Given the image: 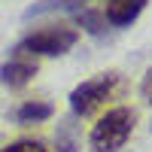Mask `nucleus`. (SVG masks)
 Segmentation results:
<instances>
[{"label":"nucleus","mask_w":152,"mask_h":152,"mask_svg":"<svg viewBox=\"0 0 152 152\" xmlns=\"http://www.w3.org/2000/svg\"><path fill=\"white\" fill-rule=\"evenodd\" d=\"M143 9H146V0H107L104 18L113 28H128Z\"/></svg>","instance_id":"nucleus-5"},{"label":"nucleus","mask_w":152,"mask_h":152,"mask_svg":"<svg viewBox=\"0 0 152 152\" xmlns=\"http://www.w3.org/2000/svg\"><path fill=\"white\" fill-rule=\"evenodd\" d=\"M79 24H82L85 31H91V34H104L107 18L97 15V12H91V9H82V12H79Z\"/></svg>","instance_id":"nucleus-8"},{"label":"nucleus","mask_w":152,"mask_h":152,"mask_svg":"<svg viewBox=\"0 0 152 152\" xmlns=\"http://www.w3.org/2000/svg\"><path fill=\"white\" fill-rule=\"evenodd\" d=\"M34 76H37V61L31 55H21V52H12V58L0 67V82L9 85V88L28 85Z\"/></svg>","instance_id":"nucleus-4"},{"label":"nucleus","mask_w":152,"mask_h":152,"mask_svg":"<svg viewBox=\"0 0 152 152\" xmlns=\"http://www.w3.org/2000/svg\"><path fill=\"white\" fill-rule=\"evenodd\" d=\"M140 94H143V100H146V104H152V70H146V76H143Z\"/></svg>","instance_id":"nucleus-10"},{"label":"nucleus","mask_w":152,"mask_h":152,"mask_svg":"<svg viewBox=\"0 0 152 152\" xmlns=\"http://www.w3.org/2000/svg\"><path fill=\"white\" fill-rule=\"evenodd\" d=\"M76 40H79V34H76L73 28H67V24H49V28H43V31L28 34L12 52H21V55H31V58H40V55L55 58V55L70 52V49L76 46Z\"/></svg>","instance_id":"nucleus-2"},{"label":"nucleus","mask_w":152,"mask_h":152,"mask_svg":"<svg viewBox=\"0 0 152 152\" xmlns=\"http://www.w3.org/2000/svg\"><path fill=\"white\" fill-rule=\"evenodd\" d=\"M0 152H49L43 143H37V140H18V143H12L6 149H0Z\"/></svg>","instance_id":"nucleus-9"},{"label":"nucleus","mask_w":152,"mask_h":152,"mask_svg":"<svg viewBox=\"0 0 152 152\" xmlns=\"http://www.w3.org/2000/svg\"><path fill=\"white\" fill-rule=\"evenodd\" d=\"M82 3H88V0H46V3L28 9V18L31 15H40V12H52V9H76V6H82Z\"/></svg>","instance_id":"nucleus-7"},{"label":"nucleus","mask_w":152,"mask_h":152,"mask_svg":"<svg viewBox=\"0 0 152 152\" xmlns=\"http://www.w3.org/2000/svg\"><path fill=\"white\" fill-rule=\"evenodd\" d=\"M134 119H137L134 110H128V107L110 110L91 128V137H88L91 152H119L125 143H128L131 131H134Z\"/></svg>","instance_id":"nucleus-1"},{"label":"nucleus","mask_w":152,"mask_h":152,"mask_svg":"<svg viewBox=\"0 0 152 152\" xmlns=\"http://www.w3.org/2000/svg\"><path fill=\"white\" fill-rule=\"evenodd\" d=\"M52 116V104H46V100H28L24 107H18V122L31 125V122H46Z\"/></svg>","instance_id":"nucleus-6"},{"label":"nucleus","mask_w":152,"mask_h":152,"mask_svg":"<svg viewBox=\"0 0 152 152\" xmlns=\"http://www.w3.org/2000/svg\"><path fill=\"white\" fill-rule=\"evenodd\" d=\"M116 88H119V76L116 73L91 76V79H85L82 85H76L70 91V110L76 116H91L97 107H104L116 94Z\"/></svg>","instance_id":"nucleus-3"}]
</instances>
